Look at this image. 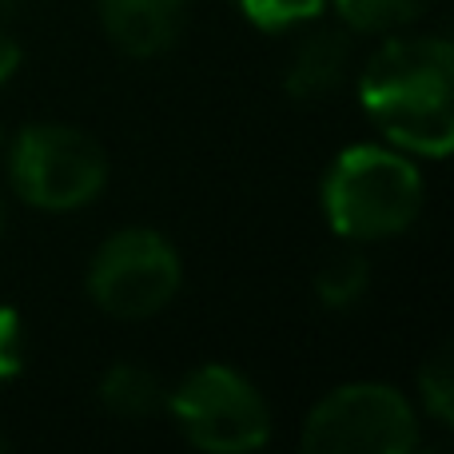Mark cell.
Wrapping results in <instances>:
<instances>
[{"label": "cell", "mask_w": 454, "mask_h": 454, "mask_svg": "<svg viewBox=\"0 0 454 454\" xmlns=\"http://www.w3.org/2000/svg\"><path fill=\"white\" fill-rule=\"evenodd\" d=\"M0 148H4V136H0Z\"/></svg>", "instance_id": "19"}, {"label": "cell", "mask_w": 454, "mask_h": 454, "mask_svg": "<svg viewBox=\"0 0 454 454\" xmlns=\"http://www.w3.org/2000/svg\"><path fill=\"white\" fill-rule=\"evenodd\" d=\"M419 447V415L387 383H347L315 403L303 423L311 454H407Z\"/></svg>", "instance_id": "4"}, {"label": "cell", "mask_w": 454, "mask_h": 454, "mask_svg": "<svg viewBox=\"0 0 454 454\" xmlns=\"http://www.w3.org/2000/svg\"><path fill=\"white\" fill-rule=\"evenodd\" d=\"M16 68H20V48H16V40L8 36L4 28H0V84H8V80L16 76Z\"/></svg>", "instance_id": "15"}, {"label": "cell", "mask_w": 454, "mask_h": 454, "mask_svg": "<svg viewBox=\"0 0 454 454\" xmlns=\"http://www.w3.org/2000/svg\"><path fill=\"white\" fill-rule=\"evenodd\" d=\"M20 4H24V0H0V16H12Z\"/></svg>", "instance_id": "16"}, {"label": "cell", "mask_w": 454, "mask_h": 454, "mask_svg": "<svg viewBox=\"0 0 454 454\" xmlns=\"http://www.w3.org/2000/svg\"><path fill=\"white\" fill-rule=\"evenodd\" d=\"M164 383L140 363H116L100 379V403L120 419H148L164 407Z\"/></svg>", "instance_id": "9"}, {"label": "cell", "mask_w": 454, "mask_h": 454, "mask_svg": "<svg viewBox=\"0 0 454 454\" xmlns=\"http://www.w3.org/2000/svg\"><path fill=\"white\" fill-rule=\"evenodd\" d=\"M235 8L259 32H295L319 20L327 0H235Z\"/></svg>", "instance_id": "12"}, {"label": "cell", "mask_w": 454, "mask_h": 454, "mask_svg": "<svg viewBox=\"0 0 454 454\" xmlns=\"http://www.w3.org/2000/svg\"><path fill=\"white\" fill-rule=\"evenodd\" d=\"M419 395L423 407L434 423L450 427L454 419V367H450V351H439L423 371H419Z\"/></svg>", "instance_id": "13"}, {"label": "cell", "mask_w": 454, "mask_h": 454, "mask_svg": "<svg viewBox=\"0 0 454 454\" xmlns=\"http://www.w3.org/2000/svg\"><path fill=\"white\" fill-rule=\"evenodd\" d=\"M188 0H100V20L112 44L128 56H160L176 44Z\"/></svg>", "instance_id": "7"}, {"label": "cell", "mask_w": 454, "mask_h": 454, "mask_svg": "<svg viewBox=\"0 0 454 454\" xmlns=\"http://www.w3.org/2000/svg\"><path fill=\"white\" fill-rule=\"evenodd\" d=\"M371 124L403 152L447 156L454 144V48L442 36H399L375 48L359 76Z\"/></svg>", "instance_id": "1"}, {"label": "cell", "mask_w": 454, "mask_h": 454, "mask_svg": "<svg viewBox=\"0 0 454 454\" xmlns=\"http://www.w3.org/2000/svg\"><path fill=\"white\" fill-rule=\"evenodd\" d=\"M343 20V28L351 32H395L415 24L434 0H331Z\"/></svg>", "instance_id": "10"}, {"label": "cell", "mask_w": 454, "mask_h": 454, "mask_svg": "<svg viewBox=\"0 0 454 454\" xmlns=\"http://www.w3.org/2000/svg\"><path fill=\"white\" fill-rule=\"evenodd\" d=\"M323 212L343 239H391L423 212V176L403 152L355 144L327 168Z\"/></svg>", "instance_id": "2"}, {"label": "cell", "mask_w": 454, "mask_h": 454, "mask_svg": "<svg viewBox=\"0 0 454 454\" xmlns=\"http://www.w3.org/2000/svg\"><path fill=\"white\" fill-rule=\"evenodd\" d=\"M24 367V327L12 307L0 303V383L16 379Z\"/></svg>", "instance_id": "14"}, {"label": "cell", "mask_w": 454, "mask_h": 454, "mask_svg": "<svg viewBox=\"0 0 454 454\" xmlns=\"http://www.w3.org/2000/svg\"><path fill=\"white\" fill-rule=\"evenodd\" d=\"M4 223H8V207H4V200H0V235H4Z\"/></svg>", "instance_id": "17"}, {"label": "cell", "mask_w": 454, "mask_h": 454, "mask_svg": "<svg viewBox=\"0 0 454 454\" xmlns=\"http://www.w3.org/2000/svg\"><path fill=\"white\" fill-rule=\"evenodd\" d=\"M371 287V263L359 255V251H343V255L327 259L315 275V295H319L323 307L331 311H347L355 307Z\"/></svg>", "instance_id": "11"}, {"label": "cell", "mask_w": 454, "mask_h": 454, "mask_svg": "<svg viewBox=\"0 0 454 454\" xmlns=\"http://www.w3.org/2000/svg\"><path fill=\"white\" fill-rule=\"evenodd\" d=\"M164 403L180 434L200 450L247 454L271 439V411L263 395L223 363L192 371Z\"/></svg>", "instance_id": "5"}, {"label": "cell", "mask_w": 454, "mask_h": 454, "mask_svg": "<svg viewBox=\"0 0 454 454\" xmlns=\"http://www.w3.org/2000/svg\"><path fill=\"white\" fill-rule=\"evenodd\" d=\"M4 447H8V434H4V431H0V450H4Z\"/></svg>", "instance_id": "18"}, {"label": "cell", "mask_w": 454, "mask_h": 454, "mask_svg": "<svg viewBox=\"0 0 454 454\" xmlns=\"http://www.w3.org/2000/svg\"><path fill=\"white\" fill-rule=\"evenodd\" d=\"M351 28H315L295 44L287 60V92L299 100H319L335 92L351 68Z\"/></svg>", "instance_id": "8"}, {"label": "cell", "mask_w": 454, "mask_h": 454, "mask_svg": "<svg viewBox=\"0 0 454 454\" xmlns=\"http://www.w3.org/2000/svg\"><path fill=\"white\" fill-rule=\"evenodd\" d=\"M8 180L16 200L40 212L88 207L108 184V156L88 132L68 124H32L12 140Z\"/></svg>", "instance_id": "3"}, {"label": "cell", "mask_w": 454, "mask_h": 454, "mask_svg": "<svg viewBox=\"0 0 454 454\" xmlns=\"http://www.w3.org/2000/svg\"><path fill=\"white\" fill-rule=\"evenodd\" d=\"M180 255L152 227H124L100 243L88 267V295L116 319H148L180 291Z\"/></svg>", "instance_id": "6"}]
</instances>
